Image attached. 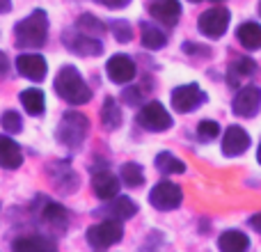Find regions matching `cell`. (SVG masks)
I'll use <instances>...</instances> for the list:
<instances>
[{"instance_id":"cell-1","label":"cell","mask_w":261,"mask_h":252,"mask_svg":"<svg viewBox=\"0 0 261 252\" xmlns=\"http://www.w3.org/2000/svg\"><path fill=\"white\" fill-rule=\"evenodd\" d=\"M53 85H55L58 96H62V99L71 106H83L92 99L90 87L85 85V81H83V76L78 73V69L69 67V64L60 69V73L55 76Z\"/></svg>"},{"instance_id":"cell-2","label":"cell","mask_w":261,"mask_h":252,"mask_svg":"<svg viewBox=\"0 0 261 252\" xmlns=\"http://www.w3.org/2000/svg\"><path fill=\"white\" fill-rule=\"evenodd\" d=\"M46 32H48V16L44 9H35L30 16L23 18L14 28L16 46L18 48H39L46 41Z\"/></svg>"},{"instance_id":"cell-3","label":"cell","mask_w":261,"mask_h":252,"mask_svg":"<svg viewBox=\"0 0 261 252\" xmlns=\"http://www.w3.org/2000/svg\"><path fill=\"white\" fill-rule=\"evenodd\" d=\"M87 131H90V122H87L85 115L81 113H64V117L60 119L58 124V140L64 144V147L78 149L87 138Z\"/></svg>"},{"instance_id":"cell-4","label":"cell","mask_w":261,"mask_h":252,"mask_svg":"<svg viewBox=\"0 0 261 252\" xmlns=\"http://www.w3.org/2000/svg\"><path fill=\"white\" fill-rule=\"evenodd\" d=\"M122 220H115V218H108V220L99 222V225L90 227L87 230V243L92 248L101 250V248H110V245L119 243L122 241Z\"/></svg>"},{"instance_id":"cell-5","label":"cell","mask_w":261,"mask_h":252,"mask_svg":"<svg viewBox=\"0 0 261 252\" xmlns=\"http://www.w3.org/2000/svg\"><path fill=\"white\" fill-rule=\"evenodd\" d=\"M229 21H231V16L225 7H213V9H206V12L199 16L197 26L204 37H208V39H220L227 32Z\"/></svg>"},{"instance_id":"cell-6","label":"cell","mask_w":261,"mask_h":252,"mask_svg":"<svg viewBox=\"0 0 261 252\" xmlns=\"http://www.w3.org/2000/svg\"><path fill=\"white\" fill-rule=\"evenodd\" d=\"M138 124L147 131H153V133H161V131H167L172 126V115L165 110V106L158 104V101H151V104L142 106V110L138 113Z\"/></svg>"},{"instance_id":"cell-7","label":"cell","mask_w":261,"mask_h":252,"mask_svg":"<svg viewBox=\"0 0 261 252\" xmlns=\"http://www.w3.org/2000/svg\"><path fill=\"white\" fill-rule=\"evenodd\" d=\"M181 199H184V193H181V188L176 184H172V181H161V184H156L151 188V193H149V202H151V207H156L158 211H172V209H176L181 204Z\"/></svg>"},{"instance_id":"cell-8","label":"cell","mask_w":261,"mask_h":252,"mask_svg":"<svg viewBox=\"0 0 261 252\" xmlns=\"http://www.w3.org/2000/svg\"><path fill=\"white\" fill-rule=\"evenodd\" d=\"M206 101V94L199 90V85L190 83V85H181L172 92V106L176 113H193Z\"/></svg>"},{"instance_id":"cell-9","label":"cell","mask_w":261,"mask_h":252,"mask_svg":"<svg viewBox=\"0 0 261 252\" xmlns=\"http://www.w3.org/2000/svg\"><path fill=\"white\" fill-rule=\"evenodd\" d=\"M106 71H108V78L117 85H126L135 78V62L128 58V55H113L106 64Z\"/></svg>"},{"instance_id":"cell-10","label":"cell","mask_w":261,"mask_h":252,"mask_svg":"<svg viewBox=\"0 0 261 252\" xmlns=\"http://www.w3.org/2000/svg\"><path fill=\"white\" fill-rule=\"evenodd\" d=\"M231 106H234V115H239V117H252V115H257V110L261 106V90L259 87H243L234 96V104Z\"/></svg>"},{"instance_id":"cell-11","label":"cell","mask_w":261,"mask_h":252,"mask_svg":"<svg viewBox=\"0 0 261 252\" xmlns=\"http://www.w3.org/2000/svg\"><path fill=\"white\" fill-rule=\"evenodd\" d=\"M16 69L21 76H25L28 81L32 83H39L46 78V60L37 53H25V55H18L16 58Z\"/></svg>"},{"instance_id":"cell-12","label":"cell","mask_w":261,"mask_h":252,"mask_svg":"<svg viewBox=\"0 0 261 252\" xmlns=\"http://www.w3.org/2000/svg\"><path fill=\"white\" fill-rule=\"evenodd\" d=\"M149 14L163 26H176V21L181 16V5L179 0H153L151 7H149Z\"/></svg>"},{"instance_id":"cell-13","label":"cell","mask_w":261,"mask_h":252,"mask_svg":"<svg viewBox=\"0 0 261 252\" xmlns=\"http://www.w3.org/2000/svg\"><path fill=\"white\" fill-rule=\"evenodd\" d=\"M248 147H250V135L241 126H229L225 138H222L225 156H241L243 152H248Z\"/></svg>"},{"instance_id":"cell-14","label":"cell","mask_w":261,"mask_h":252,"mask_svg":"<svg viewBox=\"0 0 261 252\" xmlns=\"http://www.w3.org/2000/svg\"><path fill=\"white\" fill-rule=\"evenodd\" d=\"M23 163V152L12 138L0 135V167L5 170H16Z\"/></svg>"},{"instance_id":"cell-15","label":"cell","mask_w":261,"mask_h":252,"mask_svg":"<svg viewBox=\"0 0 261 252\" xmlns=\"http://www.w3.org/2000/svg\"><path fill=\"white\" fill-rule=\"evenodd\" d=\"M92 186H94L96 197H101V199H113L119 193V179L106 170L96 172L94 179H92Z\"/></svg>"},{"instance_id":"cell-16","label":"cell","mask_w":261,"mask_h":252,"mask_svg":"<svg viewBox=\"0 0 261 252\" xmlns=\"http://www.w3.org/2000/svg\"><path fill=\"white\" fill-rule=\"evenodd\" d=\"M21 106L25 108L28 115H32V117H39V115H44V110H46L44 92L37 90V87H30V90L21 92Z\"/></svg>"},{"instance_id":"cell-17","label":"cell","mask_w":261,"mask_h":252,"mask_svg":"<svg viewBox=\"0 0 261 252\" xmlns=\"http://www.w3.org/2000/svg\"><path fill=\"white\" fill-rule=\"evenodd\" d=\"M67 44L71 46L73 53L78 55H101L103 53V44L99 39H92L90 35H76L71 39H67Z\"/></svg>"},{"instance_id":"cell-18","label":"cell","mask_w":261,"mask_h":252,"mask_svg":"<svg viewBox=\"0 0 261 252\" xmlns=\"http://www.w3.org/2000/svg\"><path fill=\"white\" fill-rule=\"evenodd\" d=\"M108 213L115 220H128V218H133L135 213H138V204L128 197H117V195H115L108 204Z\"/></svg>"},{"instance_id":"cell-19","label":"cell","mask_w":261,"mask_h":252,"mask_svg":"<svg viewBox=\"0 0 261 252\" xmlns=\"http://www.w3.org/2000/svg\"><path fill=\"white\" fill-rule=\"evenodd\" d=\"M14 250L18 252H50L55 250V243L48 239H44V236H23V239H16L12 243Z\"/></svg>"},{"instance_id":"cell-20","label":"cell","mask_w":261,"mask_h":252,"mask_svg":"<svg viewBox=\"0 0 261 252\" xmlns=\"http://www.w3.org/2000/svg\"><path fill=\"white\" fill-rule=\"evenodd\" d=\"M236 37H239L241 46H245V48L254 51V48H261V26L259 23H243V26L239 28V32H236Z\"/></svg>"},{"instance_id":"cell-21","label":"cell","mask_w":261,"mask_h":252,"mask_svg":"<svg viewBox=\"0 0 261 252\" xmlns=\"http://www.w3.org/2000/svg\"><path fill=\"white\" fill-rule=\"evenodd\" d=\"M218 245H220V250H225V252H243V250H248L250 239L245 234H241V232L229 230L218 239Z\"/></svg>"},{"instance_id":"cell-22","label":"cell","mask_w":261,"mask_h":252,"mask_svg":"<svg viewBox=\"0 0 261 252\" xmlns=\"http://www.w3.org/2000/svg\"><path fill=\"white\" fill-rule=\"evenodd\" d=\"M101 122H103V126L110 129V131L119 129V124H122V110H119L117 101H115L113 96H108V99L103 101V108H101Z\"/></svg>"},{"instance_id":"cell-23","label":"cell","mask_w":261,"mask_h":252,"mask_svg":"<svg viewBox=\"0 0 261 252\" xmlns=\"http://www.w3.org/2000/svg\"><path fill=\"white\" fill-rule=\"evenodd\" d=\"M156 167L163 172V174H181V172H186L184 161H179V158H176L174 154H170V152L158 154L156 156Z\"/></svg>"},{"instance_id":"cell-24","label":"cell","mask_w":261,"mask_h":252,"mask_svg":"<svg viewBox=\"0 0 261 252\" xmlns=\"http://www.w3.org/2000/svg\"><path fill=\"white\" fill-rule=\"evenodd\" d=\"M142 44L147 46V48L156 51L167 44V37H165V32H161L158 28L149 26V23H142Z\"/></svg>"},{"instance_id":"cell-25","label":"cell","mask_w":261,"mask_h":252,"mask_svg":"<svg viewBox=\"0 0 261 252\" xmlns=\"http://www.w3.org/2000/svg\"><path fill=\"white\" fill-rule=\"evenodd\" d=\"M122 179H124L126 186H130V188H138V186H142V181H144V172L138 163H124L122 165Z\"/></svg>"},{"instance_id":"cell-26","label":"cell","mask_w":261,"mask_h":252,"mask_svg":"<svg viewBox=\"0 0 261 252\" xmlns=\"http://www.w3.org/2000/svg\"><path fill=\"white\" fill-rule=\"evenodd\" d=\"M41 216H44V220L50 222V225H64V222H67V209L55 204V202H50V204H46Z\"/></svg>"},{"instance_id":"cell-27","label":"cell","mask_w":261,"mask_h":252,"mask_svg":"<svg viewBox=\"0 0 261 252\" xmlns=\"http://www.w3.org/2000/svg\"><path fill=\"white\" fill-rule=\"evenodd\" d=\"M0 124H3V129L7 131V133H21V131H23L21 115L14 113V110H7V113H3V117H0Z\"/></svg>"},{"instance_id":"cell-28","label":"cell","mask_w":261,"mask_h":252,"mask_svg":"<svg viewBox=\"0 0 261 252\" xmlns=\"http://www.w3.org/2000/svg\"><path fill=\"white\" fill-rule=\"evenodd\" d=\"M110 30L115 32V39L122 41V44H126V41L133 39V32H130V26L126 21H113L110 23Z\"/></svg>"},{"instance_id":"cell-29","label":"cell","mask_w":261,"mask_h":252,"mask_svg":"<svg viewBox=\"0 0 261 252\" xmlns=\"http://www.w3.org/2000/svg\"><path fill=\"white\" fill-rule=\"evenodd\" d=\"M218 133H220V126L213 122V119H204V122H199V126H197V135L202 140H213Z\"/></svg>"},{"instance_id":"cell-30","label":"cell","mask_w":261,"mask_h":252,"mask_svg":"<svg viewBox=\"0 0 261 252\" xmlns=\"http://www.w3.org/2000/svg\"><path fill=\"white\" fill-rule=\"evenodd\" d=\"M254 67H257V64H254L250 58H241V60H236V62L231 64V73H239V76H250V73L254 71Z\"/></svg>"},{"instance_id":"cell-31","label":"cell","mask_w":261,"mask_h":252,"mask_svg":"<svg viewBox=\"0 0 261 252\" xmlns=\"http://www.w3.org/2000/svg\"><path fill=\"white\" fill-rule=\"evenodd\" d=\"M78 28H87V30L101 32V30H103V23L96 21V18H94V16H90V14H83V16L78 18Z\"/></svg>"},{"instance_id":"cell-32","label":"cell","mask_w":261,"mask_h":252,"mask_svg":"<svg viewBox=\"0 0 261 252\" xmlns=\"http://www.w3.org/2000/svg\"><path fill=\"white\" fill-rule=\"evenodd\" d=\"M96 3L108 7V9H122V7H126L130 0H96Z\"/></svg>"},{"instance_id":"cell-33","label":"cell","mask_w":261,"mask_h":252,"mask_svg":"<svg viewBox=\"0 0 261 252\" xmlns=\"http://www.w3.org/2000/svg\"><path fill=\"white\" fill-rule=\"evenodd\" d=\"M124 101H126V104H138V101H140V92L138 90H135V87H128V90L126 92H124Z\"/></svg>"},{"instance_id":"cell-34","label":"cell","mask_w":261,"mask_h":252,"mask_svg":"<svg viewBox=\"0 0 261 252\" xmlns=\"http://www.w3.org/2000/svg\"><path fill=\"white\" fill-rule=\"evenodd\" d=\"M9 73V60H7V55L0 51V78H5Z\"/></svg>"},{"instance_id":"cell-35","label":"cell","mask_w":261,"mask_h":252,"mask_svg":"<svg viewBox=\"0 0 261 252\" xmlns=\"http://www.w3.org/2000/svg\"><path fill=\"white\" fill-rule=\"evenodd\" d=\"M250 227H252V230H257L261 234V213H257V216L250 218Z\"/></svg>"},{"instance_id":"cell-36","label":"cell","mask_w":261,"mask_h":252,"mask_svg":"<svg viewBox=\"0 0 261 252\" xmlns=\"http://www.w3.org/2000/svg\"><path fill=\"white\" fill-rule=\"evenodd\" d=\"M9 9H12V5H9V0H0V14H7Z\"/></svg>"},{"instance_id":"cell-37","label":"cell","mask_w":261,"mask_h":252,"mask_svg":"<svg viewBox=\"0 0 261 252\" xmlns=\"http://www.w3.org/2000/svg\"><path fill=\"white\" fill-rule=\"evenodd\" d=\"M257 158H259V163H261V144H259V152H257Z\"/></svg>"},{"instance_id":"cell-38","label":"cell","mask_w":261,"mask_h":252,"mask_svg":"<svg viewBox=\"0 0 261 252\" xmlns=\"http://www.w3.org/2000/svg\"><path fill=\"white\" fill-rule=\"evenodd\" d=\"M259 16H261V3H259Z\"/></svg>"},{"instance_id":"cell-39","label":"cell","mask_w":261,"mask_h":252,"mask_svg":"<svg viewBox=\"0 0 261 252\" xmlns=\"http://www.w3.org/2000/svg\"><path fill=\"white\" fill-rule=\"evenodd\" d=\"M190 3H199V0H190Z\"/></svg>"},{"instance_id":"cell-40","label":"cell","mask_w":261,"mask_h":252,"mask_svg":"<svg viewBox=\"0 0 261 252\" xmlns=\"http://www.w3.org/2000/svg\"><path fill=\"white\" fill-rule=\"evenodd\" d=\"M216 3H220V0H216Z\"/></svg>"}]
</instances>
